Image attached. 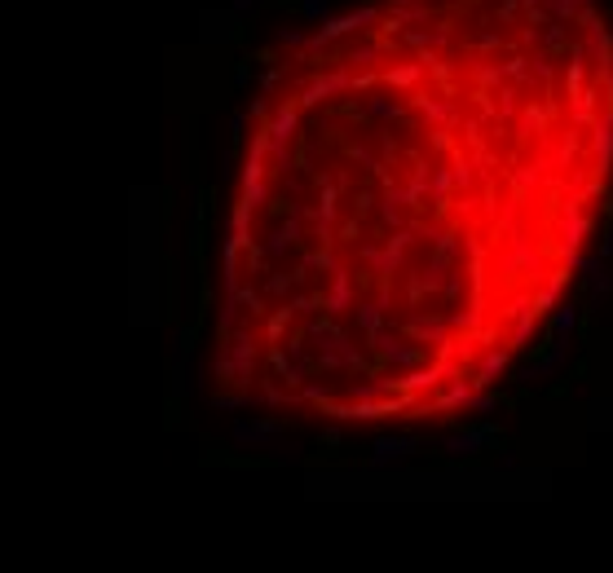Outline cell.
Wrapping results in <instances>:
<instances>
[{
    "mask_svg": "<svg viewBox=\"0 0 613 573\" xmlns=\"http://www.w3.org/2000/svg\"><path fill=\"white\" fill-rule=\"evenodd\" d=\"M481 441H485L481 432H464V437H450L446 450H450V454H472V450H481Z\"/></svg>",
    "mask_w": 613,
    "mask_h": 573,
    "instance_id": "obj_2",
    "label": "cell"
},
{
    "mask_svg": "<svg viewBox=\"0 0 613 573\" xmlns=\"http://www.w3.org/2000/svg\"><path fill=\"white\" fill-rule=\"evenodd\" d=\"M600 256H604V260H613V234H604V243H600Z\"/></svg>",
    "mask_w": 613,
    "mask_h": 573,
    "instance_id": "obj_4",
    "label": "cell"
},
{
    "mask_svg": "<svg viewBox=\"0 0 613 573\" xmlns=\"http://www.w3.org/2000/svg\"><path fill=\"white\" fill-rule=\"evenodd\" d=\"M406 450H411V441H402V437H384V441L375 446V459H379V463H384V459H402Z\"/></svg>",
    "mask_w": 613,
    "mask_h": 573,
    "instance_id": "obj_1",
    "label": "cell"
},
{
    "mask_svg": "<svg viewBox=\"0 0 613 573\" xmlns=\"http://www.w3.org/2000/svg\"><path fill=\"white\" fill-rule=\"evenodd\" d=\"M574 318H578V309H569V304L552 318V331H556V340H560V344H565V335L574 331Z\"/></svg>",
    "mask_w": 613,
    "mask_h": 573,
    "instance_id": "obj_3",
    "label": "cell"
}]
</instances>
